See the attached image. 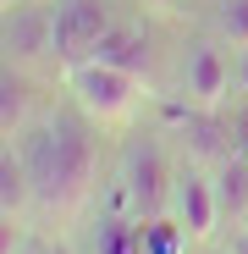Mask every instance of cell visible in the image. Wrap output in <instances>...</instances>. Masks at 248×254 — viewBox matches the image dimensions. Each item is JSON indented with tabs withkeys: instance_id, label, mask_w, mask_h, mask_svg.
<instances>
[{
	"instance_id": "cell-1",
	"label": "cell",
	"mask_w": 248,
	"mask_h": 254,
	"mask_svg": "<svg viewBox=\"0 0 248 254\" xmlns=\"http://www.w3.org/2000/svg\"><path fill=\"white\" fill-rule=\"evenodd\" d=\"M11 144L22 149L28 183H33V227L72 232V227H83L99 210L105 127L94 116H83L72 100L45 105Z\"/></svg>"
},
{
	"instance_id": "cell-2",
	"label": "cell",
	"mask_w": 248,
	"mask_h": 254,
	"mask_svg": "<svg viewBox=\"0 0 248 254\" xmlns=\"http://www.w3.org/2000/svg\"><path fill=\"white\" fill-rule=\"evenodd\" d=\"M55 89L83 111L94 116L105 133H133L144 122V111H160V89L121 66H105V61H77L55 77Z\"/></svg>"
},
{
	"instance_id": "cell-3",
	"label": "cell",
	"mask_w": 248,
	"mask_h": 254,
	"mask_svg": "<svg viewBox=\"0 0 248 254\" xmlns=\"http://www.w3.org/2000/svg\"><path fill=\"white\" fill-rule=\"evenodd\" d=\"M171 177H177V155L160 133H127L116 166H110V183L99 210H133L138 221H154L171 210Z\"/></svg>"
},
{
	"instance_id": "cell-4",
	"label": "cell",
	"mask_w": 248,
	"mask_h": 254,
	"mask_svg": "<svg viewBox=\"0 0 248 254\" xmlns=\"http://www.w3.org/2000/svg\"><path fill=\"white\" fill-rule=\"evenodd\" d=\"M232 94V45L221 33H198L177 50L171 66V100L198 105V111H221Z\"/></svg>"
},
{
	"instance_id": "cell-5",
	"label": "cell",
	"mask_w": 248,
	"mask_h": 254,
	"mask_svg": "<svg viewBox=\"0 0 248 254\" xmlns=\"http://www.w3.org/2000/svg\"><path fill=\"white\" fill-rule=\"evenodd\" d=\"M0 45H6V66L39 72L55 56V0H6Z\"/></svg>"
},
{
	"instance_id": "cell-6",
	"label": "cell",
	"mask_w": 248,
	"mask_h": 254,
	"mask_svg": "<svg viewBox=\"0 0 248 254\" xmlns=\"http://www.w3.org/2000/svg\"><path fill=\"white\" fill-rule=\"evenodd\" d=\"M116 22L121 17H116L110 0H55V56H50L55 77L66 66H77V61H89Z\"/></svg>"
},
{
	"instance_id": "cell-7",
	"label": "cell",
	"mask_w": 248,
	"mask_h": 254,
	"mask_svg": "<svg viewBox=\"0 0 248 254\" xmlns=\"http://www.w3.org/2000/svg\"><path fill=\"white\" fill-rule=\"evenodd\" d=\"M171 216L193 232V243H221V199H215V177L204 160L177 155V177H171Z\"/></svg>"
},
{
	"instance_id": "cell-8",
	"label": "cell",
	"mask_w": 248,
	"mask_h": 254,
	"mask_svg": "<svg viewBox=\"0 0 248 254\" xmlns=\"http://www.w3.org/2000/svg\"><path fill=\"white\" fill-rule=\"evenodd\" d=\"M89 61L121 66V72H133V77L154 83V89H160V66H165V56H160V39H154L144 22H116V28L99 39V50H94Z\"/></svg>"
},
{
	"instance_id": "cell-9",
	"label": "cell",
	"mask_w": 248,
	"mask_h": 254,
	"mask_svg": "<svg viewBox=\"0 0 248 254\" xmlns=\"http://www.w3.org/2000/svg\"><path fill=\"white\" fill-rule=\"evenodd\" d=\"M144 227L149 221H138L133 210H94L72 243L77 254H144Z\"/></svg>"
},
{
	"instance_id": "cell-10",
	"label": "cell",
	"mask_w": 248,
	"mask_h": 254,
	"mask_svg": "<svg viewBox=\"0 0 248 254\" xmlns=\"http://www.w3.org/2000/svg\"><path fill=\"white\" fill-rule=\"evenodd\" d=\"M215 177V199H221V238L237 232L248 221V149H232L226 160L210 166Z\"/></svg>"
},
{
	"instance_id": "cell-11",
	"label": "cell",
	"mask_w": 248,
	"mask_h": 254,
	"mask_svg": "<svg viewBox=\"0 0 248 254\" xmlns=\"http://www.w3.org/2000/svg\"><path fill=\"white\" fill-rule=\"evenodd\" d=\"M45 105H50L45 94H33V72L6 66V77H0V138H17Z\"/></svg>"
},
{
	"instance_id": "cell-12",
	"label": "cell",
	"mask_w": 248,
	"mask_h": 254,
	"mask_svg": "<svg viewBox=\"0 0 248 254\" xmlns=\"http://www.w3.org/2000/svg\"><path fill=\"white\" fill-rule=\"evenodd\" d=\"M144 254H198V243H193V232L165 210V216H154L149 227H144Z\"/></svg>"
},
{
	"instance_id": "cell-13",
	"label": "cell",
	"mask_w": 248,
	"mask_h": 254,
	"mask_svg": "<svg viewBox=\"0 0 248 254\" xmlns=\"http://www.w3.org/2000/svg\"><path fill=\"white\" fill-rule=\"evenodd\" d=\"M210 33H221L232 50H248V0H215Z\"/></svg>"
},
{
	"instance_id": "cell-14",
	"label": "cell",
	"mask_w": 248,
	"mask_h": 254,
	"mask_svg": "<svg viewBox=\"0 0 248 254\" xmlns=\"http://www.w3.org/2000/svg\"><path fill=\"white\" fill-rule=\"evenodd\" d=\"M232 94L248 105V50H232Z\"/></svg>"
},
{
	"instance_id": "cell-15",
	"label": "cell",
	"mask_w": 248,
	"mask_h": 254,
	"mask_svg": "<svg viewBox=\"0 0 248 254\" xmlns=\"http://www.w3.org/2000/svg\"><path fill=\"white\" fill-rule=\"evenodd\" d=\"M144 11H154V17H177L182 11V0H138Z\"/></svg>"
},
{
	"instance_id": "cell-16",
	"label": "cell",
	"mask_w": 248,
	"mask_h": 254,
	"mask_svg": "<svg viewBox=\"0 0 248 254\" xmlns=\"http://www.w3.org/2000/svg\"><path fill=\"white\" fill-rule=\"evenodd\" d=\"M221 249H226V254H248V227L226 232V238H221Z\"/></svg>"
},
{
	"instance_id": "cell-17",
	"label": "cell",
	"mask_w": 248,
	"mask_h": 254,
	"mask_svg": "<svg viewBox=\"0 0 248 254\" xmlns=\"http://www.w3.org/2000/svg\"><path fill=\"white\" fill-rule=\"evenodd\" d=\"M45 254H77V243H72V232H55V238L45 243Z\"/></svg>"
},
{
	"instance_id": "cell-18",
	"label": "cell",
	"mask_w": 248,
	"mask_h": 254,
	"mask_svg": "<svg viewBox=\"0 0 248 254\" xmlns=\"http://www.w3.org/2000/svg\"><path fill=\"white\" fill-rule=\"evenodd\" d=\"M11 254H45V243H33V238H28V243H17Z\"/></svg>"
},
{
	"instance_id": "cell-19",
	"label": "cell",
	"mask_w": 248,
	"mask_h": 254,
	"mask_svg": "<svg viewBox=\"0 0 248 254\" xmlns=\"http://www.w3.org/2000/svg\"><path fill=\"white\" fill-rule=\"evenodd\" d=\"M198 254H226V249H221V243H204V249H198Z\"/></svg>"
},
{
	"instance_id": "cell-20",
	"label": "cell",
	"mask_w": 248,
	"mask_h": 254,
	"mask_svg": "<svg viewBox=\"0 0 248 254\" xmlns=\"http://www.w3.org/2000/svg\"><path fill=\"white\" fill-rule=\"evenodd\" d=\"M243 227H248V221H243Z\"/></svg>"
}]
</instances>
